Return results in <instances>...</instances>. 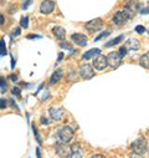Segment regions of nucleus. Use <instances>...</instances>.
Segmentation results:
<instances>
[{
  "label": "nucleus",
  "mask_w": 149,
  "mask_h": 158,
  "mask_svg": "<svg viewBox=\"0 0 149 158\" xmlns=\"http://www.w3.org/2000/svg\"><path fill=\"white\" fill-rule=\"evenodd\" d=\"M147 148H148V144H147V141L144 138H138L137 141L133 142L132 144V149L135 154L138 156H143L145 152H147Z\"/></svg>",
  "instance_id": "3"
},
{
  "label": "nucleus",
  "mask_w": 149,
  "mask_h": 158,
  "mask_svg": "<svg viewBox=\"0 0 149 158\" xmlns=\"http://www.w3.org/2000/svg\"><path fill=\"white\" fill-rule=\"evenodd\" d=\"M31 3H32V0H26V3L22 5V9H27L29 5H31Z\"/></svg>",
  "instance_id": "28"
},
{
  "label": "nucleus",
  "mask_w": 149,
  "mask_h": 158,
  "mask_svg": "<svg viewBox=\"0 0 149 158\" xmlns=\"http://www.w3.org/2000/svg\"><path fill=\"white\" fill-rule=\"evenodd\" d=\"M102 26H103V21H102V19H99V18H96V19L88 21V23L85 25L86 30H88V31H91V32H95V31L101 30Z\"/></svg>",
  "instance_id": "7"
},
{
  "label": "nucleus",
  "mask_w": 149,
  "mask_h": 158,
  "mask_svg": "<svg viewBox=\"0 0 149 158\" xmlns=\"http://www.w3.org/2000/svg\"><path fill=\"white\" fill-rule=\"evenodd\" d=\"M36 154H37V157H41V152H40V148H37V149H36Z\"/></svg>",
  "instance_id": "37"
},
{
  "label": "nucleus",
  "mask_w": 149,
  "mask_h": 158,
  "mask_svg": "<svg viewBox=\"0 0 149 158\" xmlns=\"http://www.w3.org/2000/svg\"><path fill=\"white\" fill-rule=\"evenodd\" d=\"M123 37H124L123 35H119V36H117V37H115V39H112L109 43H107V44L104 45V48H112V46H115V45L119 44V43L123 40Z\"/></svg>",
  "instance_id": "17"
},
{
  "label": "nucleus",
  "mask_w": 149,
  "mask_h": 158,
  "mask_svg": "<svg viewBox=\"0 0 149 158\" xmlns=\"http://www.w3.org/2000/svg\"><path fill=\"white\" fill-rule=\"evenodd\" d=\"M0 55H6V46H5V41L4 39H2L0 40Z\"/></svg>",
  "instance_id": "20"
},
{
  "label": "nucleus",
  "mask_w": 149,
  "mask_h": 158,
  "mask_svg": "<svg viewBox=\"0 0 149 158\" xmlns=\"http://www.w3.org/2000/svg\"><path fill=\"white\" fill-rule=\"evenodd\" d=\"M71 40L79 46H86L87 45V36L85 34H72Z\"/></svg>",
  "instance_id": "10"
},
{
  "label": "nucleus",
  "mask_w": 149,
  "mask_h": 158,
  "mask_svg": "<svg viewBox=\"0 0 149 158\" xmlns=\"http://www.w3.org/2000/svg\"><path fill=\"white\" fill-rule=\"evenodd\" d=\"M109 34H111V31H106V32H102L101 35H98V36L95 39V41H98V40H101L102 37H106V36H108Z\"/></svg>",
  "instance_id": "25"
},
{
  "label": "nucleus",
  "mask_w": 149,
  "mask_h": 158,
  "mask_svg": "<svg viewBox=\"0 0 149 158\" xmlns=\"http://www.w3.org/2000/svg\"><path fill=\"white\" fill-rule=\"evenodd\" d=\"M20 30H21L20 27H16V29H15V31H14V36H19V35H20V32H21Z\"/></svg>",
  "instance_id": "31"
},
{
  "label": "nucleus",
  "mask_w": 149,
  "mask_h": 158,
  "mask_svg": "<svg viewBox=\"0 0 149 158\" xmlns=\"http://www.w3.org/2000/svg\"><path fill=\"white\" fill-rule=\"evenodd\" d=\"M41 36L39 35H27V39H40Z\"/></svg>",
  "instance_id": "33"
},
{
  "label": "nucleus",
  "mask_w": 149,
  "mask_h": 158,
  "mask_svg": "<svg viewBox=\"0 0 149 158\" xmlns=\"http://www.w3.org/2000/svg\"><path fill=\"white\" fill-rule=\"evenodd\" d=\"M139 65L144 69H149V52H145L139 59Z\"/></svg>",
  "instance_id": "16"
},
{
  "label": "nucleus",
  "mask_w": 149,
  "mask_h": 158,
  "mask_svg": "<svg viewBox=\"0 0 149 158\" xmlns=\"http://www.w3.org/2000/svg\"><path fill=\"white\" fill-rule=\"evenodd\" d=\"M126 2V6L131 8V9H135L137 8V4H138V0H124Z\"/></svg>",
  "instance_id": "19"
},
{
  "label": "nucleus",
  "mask_w": 149,
  "mask_h": 158,
  "mask_svg": "<svg viewBox=\"0 0 149 158\" xmlns=\"http://www.w3.org/2000/svg\"><path fill=\"white\" fill-rule=\"evenodd\" d=\"M62 57H63V54H60V55H58V59H57V62H61Z\"/></svg>",
  "instance_id": "36"
},
{
  "label": "nucleus",
  "mask_w": 149,
  "mask_h": 158,
  "mask_svg": "<svg viewBox=\"0 0 149 158\" xmlns=\"http://www.w3.org/2000/svg\"><path fill=\"white\" fill-rule=\"evenodd\" d=\"M85 156V149L82 148V146L80 143H74L72 147H71V157H83Z\"/></svg>",
  "instance_id": "11"
},
{
  "label": "nucleus",
  "mask_w": 149,
  "mask_h": 158,
  "mask_svg": "<svg viewBox=\"0 0 149 158\" xmlns=\"http://www.w3.org/2000/svg\"><path fill=\"white\" fill-rule=\"evenodd\" d=\"M62 76H63V70H61V69L55 70V71H54V73H52V75H51V77H50V84H51V85L57 84L58 81H61Z\"/></svg>",
  "instance_id": "13"
},
{
  "label": "nucleus",
  "mask_w": 149,
  "mask_h": 158,
  "mask_svg": "<svg viewBox=\"0 0 149 158\" xmlns=\"http://www.w3.org/2000/svg\"><path fill=\"white\" fill-rule=\"evenodd\" d=\"M95 157H103L102 154H92V158H95Z\"/></svg>",
  "instance_id": "40"
},
{
  "label": "nucleus",
  "mask_w": 149,
  "mask_h": 158,
  "mask_svg": "<svg viewBox=\"0 0 149 158\" xmlns=\"http://www.w3.org/2000/svg\"><path fill=\"white\" fill-rule=\"evenodd\" d=\"M79 71H80V75H81V77L83 78V80H91V78L95 76V71H93L92 66L88 65V64H82L80 66Z\"/></svg>",
  "instance_id": "5"
},
{
  "label": "nucleus",
  "mask_w": 149,
  "mask_h": 158,
  "mask_svg": "<svg viewBox=\"0 0 149 158\" xmlns=\"http://www.w3.org/2000/svg\"><path fill=\"white\" fill-rule=\"evenodd\" d=\"M52 34L55 35V37L58 39V40H65V37H66V31L61 26H55L52 29Z\"/></svg>",
  "instance_id": "15"
},
{
  "label": "nucleus",
  "mask_w": 149,
  "mask_h": 158,
  "mask_svg": "<svg viewBox=\"0 0 149 158\" xmlns=\"http://www.w3.org/2000/svg\"><path fill=\"white\" fill-rule=\"evenodd\" d=\"M73 135H74L73 133V130L70 126H63L57 132V137H58L60 142H63V143H68L70 141H72Z\"/></svg>",
  "instance_id": "2"
},
{
  "label": "nucleus",
  "mask_w": 149,
  "mask_h": 158,
  "mask_svg": "<svg viewBox=\"0 0 149 158\" xmlns=\"http://www.w3.org/2000/svg\"><path fill=\"white\" fill-rule=\"evenodd\" d=\"M107 61H108V66L112 69H117L121 64H122V56L119 55V52H109L107 56Z\"/></svg>",
  "instance_id": "4"
},
{
  "label": "nucleus",
  "mask_w": 149,
  "mask_h": 158,
  "mask_svg": "<svg viewBox=\"0 0 149 158\" xmlns=\"http://www.w3.org/2000/svg\"><path fill=\"white\" fill-rule=\"evenodd\" d=\"M8 107V101L4 98H0V110H4Z\"/></svg>",
  "instance_id": "24"
},
{
  "label": "nucleus",
  "mask_w": 149,
  "mask_h": 158,
  "mask_svg": "<svg viewBox=\"0 0 149 158\" xmlns=\"http://www.w3.org/2000/svg\"><path fill=\"white\" fill-rule=\"evenodd\" d=\"M99 52H101V50H99V49H91L90 51H87V52L83 55V59H85V60H90V59L95 57L96 55H98Z\"/></svg>",
  "instance_id": "18"
},
{
  "label": "nucleus",
  "mask_w": 149,
  "mask_h": 158,
  "mask_svg": "<svg viewBox=\"0 0 149 158\" xmlns=\"http://www.w3.org/2000/svg\"><path fill=\"white\" fill-rule=\"evenodd\" d=\"M135 31L138 34H143V32H145V27L142 26V25H138V26H135Z\"/></svg>",
  "instance_id": "26"
},
{
  "label": "nucleus",
  "mask_w": 149,
  "mask_h": 158,
  "mask_svg": "<svg viewBox=\"0 0 149 158\" xmlns=\"http://www.w3.org/2000/svg\"><path fill=\"white\" fill-rule=\"evenodd\" d=\"M13 94L16 95V96H20V90L16 89V87H14V89H13Z\"/></svg>",
  "instance_id": "29"
},
{
  "label": "nucleus",
  "mask_w": 149,
  "mask_h": 158,
  "mask_svg": "<svg viewBox=\"0 0 149 158\" xmlns=\"http://www.w3.org/2000/svg\"><path fill=\"white\" fill-rule=\"evenodd\" d=\"M55 9V2L54 0H44L40 5V11L42 14H51Z\"/></svg>",
  "instance_id": "9"
},
{
  "label": "nucleus",
  "mask_w": 149,
  "mask_h": 158,
  "mask_svg": "<svg viewBox=\"0 0 149 158\" xmlns=\"http://www.w3.org/2000/svg\"><path fill=\"white\" fill-rule=\"evenodd\" d=\"M67 143L63 142H58L56 144V153L60 157H71V148H68L66 146Z\"/></svg>",
  "instance_id": "8"
},
{
  "label": "nucleus",
  "mask_w": 149,
  "mask_h": 158,
  "mask_svg": "<svg viewBox=\"0 0 149 158\" xmlns=\"http://www.w3.org/2000/svg\"><path fill=\"white\" fill-rule=\"evenodd\" d=\"M119 55H121V56H122V57H123V56H126V55H127V49H126V48H124V46H122V48H121V49H119Z\"/></svg>",
  "instance_id": "27"
},
{
  "label": "nucleus",
  "mask_w": 149,
  "mask_h": 158,
  "mask_svg": "<svg viewBox=\"0 0 149 158\" xmlns=\"http://www.w3.org/2000/svg\"><path fill=\"white\" fill-rule=\"evenodd\" d=\"M50 116H51V118L52 120H55V121H60V120H62V117H63V114H65V111L62 110V108H50Z\"/></svg>",
  "instance_id": "12"
},
{
  "label": "nucleus",
  "mask_w": 149,
  "mask_h": 158,
  "mask_svg": "<svg viewBox=\"0 0 149 158\" xmlns=\"http://www.w3.org/2000/svg\"><path fill=\"white\" fill-rule=\"evenodd\" d=\"M139 46H140V44H139V41L137 40V39H129V40L126 41V44H124V48L127 50H131V51L138 50Z\"/></svg>",
  "instance_id": "14"
},
{
  "label": "nucleus",
  "mask_w": 149,
  "mask_h": 158,
  "mask_svg": "<svg viewBox=\"0 0 149 158\" xmlns=\"http://www.w3.org/2000/svg\"><path fill=\"white\" fill-rule=\"evenodd\" d=\"M140 13H142V14H149V6H148V8H143V9H140Z\"/></svg>",
  "instance_id": "30"
},
{
  "label": "nucleus",
  "mask_w": 149,
  "mask_h": 158,
  "mask_svg": "<svg viewBox=\"0 0 149 158\" xmlns=\"http://www.w3.org/2000/svg\"><path fill=\"white\" fill-rule=\"evenodd\" d=\"M32 130H34V135H35V137H36V141L41 144V143H42V139H41V136H40V133H39V131H37V128H36L35 125H32Z\"/></svg>",
  "instance_id": "21"
},
{
  "label": "nucleus",
  "mask_w": 149,
  "mask_h": 158,
  "mask_svg": "<svg viewBox=\"0 0 149 158\" xmlns=\"http://www.w3.org/2000/svg\"><path fill=\"white\" fill-rule=\"evenodd\" d=\"M3 24H4V16L0 14V25H3Z\"/></svg>",
  "instance_id": "35"
},
{
  "label": "nucleus",
  "mask_w": 149,
  "mask_h": 158,
  "mask_svg": "<svg viewBox=\"0 0 149 158\" xmlns=\"http://www.w3.org/2000/svg\"><path fill=\"white\" fill-rule=\"evenodd\" d=\"M20 24H21V26H22V27L27 29V27H29V18H27V16H22V18H21Z\"/></svg>",
  "instance_id": "22"
},
{
  "label": "nucleus",
  "mask_w": 149,
  "mask_h": 158,
  "mask_svg": "<svg viewBox=\"0 0 149 158\" xmlns=\"http://www.w3.org/2000/svg\"><path fill=\"white\" fill-rule=\"evenodd\" d=\"M133 18H134V10L128 8V6H126L124 10H118L113 15V19L112 20H113V23L116 25H123V24H126L128 20H131Z\"/></svg>",
  "instance_id": "1"
},
{
  "label": "nucleus",
  "mask_w": 149,
  "mask_h": 158,
  "mask_svg": "<svg viewBox=\"0 0 149 158\" xmlns=\"http://www.w3.org/2000/svg\"><path fill=\"white\" fill-rule=\"evenodd\" d=\"M10 78H11V80H14V81H16V80H18V76H15V75H11V76H10Z\"/></svg>",
  "instance_id": "38"
},
{
  "label": "nucleus",
  "mask_w": 149,
  "mask_h": 158,
  "mask_svg": "<svg viewBox=\"0 0 149 158\" xmlns=\"http://www.w3.org/2000/svg\"><path fill=\"white\" fill-rule=\"evenodd\" d=\"M15 67V61H14V59L11 57V69H14Z\"/></svg>",
  "instance_id": "39"
},
{
  "label": "nucleus",
  "mask_w": 149,
  "mask_h": 158,
  "mask_svg": "<svg viewBox=\"0 0 149 158\" xmlns=\"http://www.w3.org/2000/svg\"><path fill=\"white\" fill-rule=\"evenodd\" d=\"M0 87H2V92H5L6 90V84H5V80L3 77H0Z\"/></svg>",
  "instance_id": "23"
},
{
  "label": "nucleus",
  "mask_w": 149,
  "mask_h": 158,
  "mask_svg": "<svg viewBox=\"0 0 149 158\" xmlns=\"http://www.w3.org/2000/svg\"><path fill=\"white\" fill-rule=\"evenodd\" d=\"M60 46H61L62 49H67V50H71V46H70V45H67V44H63V43H62Z\"/></svg>",
  "instance_id": "32"
},
{
  "label": "nucleus",
  "mask_w": 149,
  "mask_h": 158,
  "mask_svg": "<svg viewBox=\"0 0 149 158\" xmlns=\"http://www.w3.org/2000/svg\"><path fill=\"white\" fill-rule=\"evenodd\" d=\"M107 66H108L107 56L98 54V55H97V57H95V59H93V67H95L96 70H99V71H101V70H104Z\"/></svg>",
  "instance_id": "6"
},
{
  "label": "nucleus",
  "mask_w": 149,
  "mask_h": 158,
  "mask_svg": "<svg viewBox=\"0 0 149 158\" xmlns=\"http://www.w3.org/2000/svg\"><path fill=\"white\" fill-rule=\"evenodd\" d=\"M41 122H42V125H47V123H49V121L46 120L45 117H41Z\"/></svg>",
  "instance_id": "34"
}]
</instances>
